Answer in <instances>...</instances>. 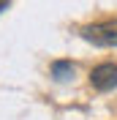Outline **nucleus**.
Returning <instances> with one entry per match:
<instances>
[{
    "mask_svg": "<svg viewBox=\"0 0 117 120\" xmlns=\"http://www.w3.org/2000/svg\"><path fill=\"white\" fill-rule=\"evenodd\" d=\"M79 36L93 46H117V16L114 19H103V22H93V25H84L79 30Z\"/></svg>",
    "mask_w": 117,
    "mask_h": 120,
    "instance_id": "nucleus-1",
    "label": "nucleus"
},
{
    "mask_svg": "<svg viewBox=\"0 0 117 120\" xmlns=\"http://www.w3.org/2000/svg\"><path fill=\"white\" fill-rule=\"evenodd\" d=\"M90 85L101 93H109L117 87V63H101L90 71Z\"/></svg>",
    "mask_w": 117,
    "mask_h": 120,
    "instance_id": "nucleus-2",
    "label": "nucleus"
},
{
    "mask_svg": "<svg viewBox=\"0 0 117 120\" xmlns=\"http://www.w3.org/2000/svg\"><path fill=\"white\" fill-rule=\"evenodd\" d=\"M49 71H52V79H55V82H68V79H73V74H76V66H73L71 60H55Z\"/></svg>",
    "mask_w": 117,
    "mask_h": 120,
    "instance_id": "nucleus-3",
    "label": "nucleus"
},
{
    "mask_svg": "<svg viewBox=\"0 0 117 120\" xmlns=\"http://www.w3.org/2000/svg\"><path fill=\"white\" fill-rule=\"evenodd\" d=\"M0 11H3V3H0Z\"/></svg>",
    "mask_w": 117,
    "mask_h": 120,
    "instance_id": "nucleus-4",
    "label": "nucleus"
},
{
    "mask_svg": "<svg viewBox=\"0 0 117 120\" xmlns=\"http://www.w3.org/2000/svg\"><path fill=\"white\" fill-rule=\"evenodd\" d=\"M0 3H3V0H0Z\"/></svg>",
    "mask_w": 117,
    "mask_h": 120,
    "instance_id": "nucleus-5",
    "label": "nucleus"
}]
</instances>
